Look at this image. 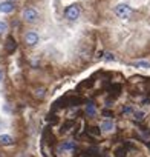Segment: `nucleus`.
<instances>
[{
  "instance_id": "obj_18",
  "label": "nucleus",
  "mask_w": 150,
  "mask_h": 157,
  "mask_svg": "<svg viewBox=\"0 0 150 157\" xmlns=\"http://www.w3.org/2000/svg\"><path fill=\"white\" fill-rule=\"evenodd\" d=\"M103 114H104V117H113V113H110L109 109H104Z\"/></svg>"
},
{
  "instance_id": "obj_20",
  "label": "nucleus",
  "mask_w": 150,
  "mask_h": 157,
  "mask_svg": "<svg viewBox=\"0 0 150 157\" xmlns=\"http://www.w3.org/2000/svg\"><path fill=\"white\" fill-rule=\"evenodd\" d=\"M3 80V72H2V69H0V82Z\"/></svg>"
},
{
  "instance_id": "obj_5",
  "label": "nucleus",
  "mask_w": 150,
  "mask_h": 157,
  "mask_svg": "<svg viewBox=\"0 0 150 157\" xmlns=\"http://www.w3.org/2000/svg\"><path fill=\"white\" fill-rule=\"evenodd\" d=\"M16 10V5L14 2H11V0H5V2H0V13L3 14H9Z\"/></svg>"
},
{
  "instance_id": "obj_6",
  "label": "nucleus",
  "mask_w": 150,
  "mask_h": 157,
  "mask_svg": "<svg viewBox=\"0 0 150 157\" xmlns=\"http://www.w3.org/2000/svg\"><path fill=\"white\" fill-rule=\"evenodd\" d=\"M5 49H6V52H8V54H12V52L17 49V42H16V39H14L12 36H9V37L6 39Z\"/></svg>"
},
{
  "instance_id": "obj_13",
  "label": "nucleus",
  "mask_w": 150,
  "mask_h": 157,
  "mask_svg": "<svg viewBox=\"0 0 150 157\" xmlns=\"http://www.w3.org/2000/svg\"><path fill=\"white\" fill-rule=\"evenodd\" d=\"M115 157H127V149L124 146H120L115 149Z\"/></svg>"
},
{
  "instance_id": "obj_4",
  "label": "nucleus",
  "mask_w": 150,
  "mask_h": 157,
  "mask_svg": "<svg viewBox=\"0 0 150 157\" xmlns=\"http://www.w3.org/2000/svg\"><path fill=\"white\" fill-rule=\"evenodd\" d=\"M38 40H40V37H38V34L34 33V31H29V33L25 34V43H26L28 46H35V45L38 43Z\"/></svg>"
},
{
  "instance_id": "obj_17",
  "label": "nucleus",
  "mask_w": 150,
  "mask_h": 157,
  "mask_svg": "<svg viewBox=\"0 0 150 157\" xmlns=\"http://www.w3.org/2000/svg\"><path fill=\"white\" fill-rule=\"evenodd\" d=\"M130 113H133V108H132V106H126V108H123V114H130Z\"/></svg>"
},
{
  "instance_id": "obj_11",
  "label": "nucleus",
  "mask_w": 150,
  "mask_h": 157,
  "mask_svg": "<svg viewBox=\"0 0 150 157\" xmlns=\"http://www.w3.org/2000/svg\"><path fill=\"white\" fill-rule=\"evenodd\" d=\"M101 128L100 126H89L88 128V134H91V136H95V137H100L101 136Z\"/></svg>"
},
{
  "instance_id": "obj_14",
  "label": "nucleus",
  "mask_w": 150,
  "mask_h": 157,
  "mask_svg": "<svg viewBox=\"0 0 150 157\" xmlns=\"http://www.w3.org/2000/svg\"><path fill=\"white\" fill-rule=\"evenodd\" d=\"M144 116H145V114H144L142 111H135V113H133V120H135V122H141V120H144Z\"/></svg>"
},
{
  "instance_id": "obj_7",
  "label": "nucleus",
  "mask_w": 150,
  "mask_h": 157,
  "mask_svg": "<svg viewBox=\"0 0 150 157\" xmlns=\"http://www.w3.org/2000/svg\"><path fill=\"white\" fill-rule=\"evenodd\" d=\"M101 131L103 132H110V131H113V128H115V125H113V122L109 119V120H104L103 123H101Z\"/></svg>"
},
{
  "instance_id": "obj_10",
  "label": "nucleus",
  "mask_w": 150,
  "mask_h": 157,
  "mask_svg": "<svg viewBox=\"0 0 150 157\" xmlns=\"http://www.w3.org/2000/svg\"><path fill=\"white\" fill-rule=\"evenodd\" d=\"M60 149H61V151H72V149H75V143H73L72 140L63 142L61 146H60Z\"/></svg>"
},
{
  "instance_id": "obj_15",
  "label": "nucleus",
  "mask_w": 150,
  "mask_h": 157,
  "mask_svg": "<svg viewBox=\"0 0 150 157\" xmlns=\"http://www.w3.org/2000/svg\"><path fill=\"white\" fill-rule=\"evenodd\" d=\"M6 31H8V23H6V22H3V20H0V36L5 34Z\"/></svg>"
},
{
  "instance_id": "obj_2",
  "label": "nucleus",
  "mask_w": 150,
  "mask_h": 157,
  "mask_svg": "<svg viewBox=\"0 0 150 157\" xmlns=\"http://www.w3.org/2000/svg\"><path fill=\"white\" fill-rule=\"evenodd\" d=\"M81 16V8L78 5H69L66 10H64V17L67 20H77L78 17Z\"/></svg>"
},
{
  "instance_id": "obj_9",
  "label": "nucleus",
  "mask_w": 150,
  "mask_h": 157,
  "mask_svg": "<svg viewBox=\"0 0 150 157\" xmlns=\"http://www.w3.org/2000/svg\"><path fill=\"white\" fill-rule=\"evenodd\" d=\"M97 114V106H95V103L94 102H88V105H86V116L88 117H94Z\"/></svg>"
},
{
  "instance_id": "obj_3",
  "label": "nucleus",
  "mask_w": 150,
  "mask_h": 157,
  "mask_svg": "<svg viewBox=\"0 0 150 157\" xmlns=\"http://www.w3.org/2000/svg\"><path fill=\"white\" fill-rule=\"evenodd\" d=\"M23 20L28 23H35L38 20V13L34 8H25L23 10Z\"/></svg>"
},
{
  "instance_id": "obj_12",
  "label": "nucleus",
  "mask_w": 150,
  "mask_h": 157,
  "mask_svg": "<svg viewBox=\"0 0 150 157\" xmlns=\"http://www.w3.org/2000/svg\"><path fill=\"white\" fill-rule=\"evenodd\" d=\"M133 66L148 69V68H150V62H148V60H136V62H133Z\"/></svg>"
},
{
  "instance_id": "obj_21",
  "label": "nucleus",
  "mask_w": 150,
  "mask_h": 157,
  "mask_svg": "<svg viewBox=\"0 0 150 157\" xmlns=\"http://www.w3.org/2000/svg\"><path fill=\"white\" fill-rule=\"evenodd\" d=\"M147 148H148V149H150V140H148V142H147Z\"/></svg>"
},
{
  "instance_id": "obj_16",
  "label": "nucleus",
  "mask_w": 150,
  "mask_h": 157,
  "mask_svg": "<svg viewBox=\"0 0 150 157\" xmlns=\"http://www.w3.org/2000/svg\"><path fill=\"white\" fill-rule=\"evenodd\" d=\"M104 59H106L107 62H113V60H115V57H113V56H112L110 52H106V56H104Z\"/></svg>"
},
{
  "instance_id": "obj_1",
  "label": "nucleus",
  "mask_w": 150,
  "mask_h": 157,
  "mask_svg": "<svg viewBox=\"0 0 150 157\" xmlns=\"http://www.w3.org/2000/svg\"><path fill=\"white\" fill-rule=\"evenodd\" d=\"M113 13L116 14V17H120V19H123V20H127V19H130V16L133 14V10H132V6L127 5V3H120V5L115 6Z\"/></svg>"
},
{
  "instance_id": "obj_19",
  "label": "nucleus",
  "mask_w": 150,
  "mask_h": 157,
  "mask_svg": "<svg viewBox=\"0 0 150 157\" xmlns=\"http://www.w3.org/2000/svg\"><path fill=\"white\" fill-rule=\"evenodd\" d=\"M142 103H144V105H150V99H144Z\"/></svg>"
},
{
  "instance_id": "obj_8",
  "label": "nucleus",
  "mask_w": 150,
  "mask_h": 157,
  "mask_svg": "<svg viewBox=\"0 0 150 157\" xmlns=\"http://www.w3.org/2000/svg\"><path fill=\"white\" fill-rule=\"evenodd\" d=\"M14 143V139L9 136V134H2L0 136V145H3V146H9Z\"/></svg>"
}]
</instances>
